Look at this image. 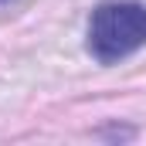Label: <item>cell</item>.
I'll list each match as a JSON object with an SVG mask.
<instances>
[{
	"label": "cell",
	"instance_id": "obj_1",
	"mask_svg": "<svg viewBox=\"0 0 146 146\" xmlns=\"http://www.w3.org/2000/svg\"><path fill=\"white\" fill-rule=\"evenodd\" d=\"M146 44L143 3H106L88 21V51L102 65H112Z\"/></svg>",
	"mask_w": 146,
	"mask_h": 146
},
{
	"label": "cell",
	"instance_id": "obj_2",
	"mask_svg": "<svg viewBox=\"0 0 146 146\" xmlns=\"http://www.w3.org/2000/svg\"><path fill=\"white\" fill-rule=\"evenodd\" d=\"M0 3H3V0H0Z\"/></svg>",
	"mask_w": 146,
	"mask_h": 146
}]
</instances>
